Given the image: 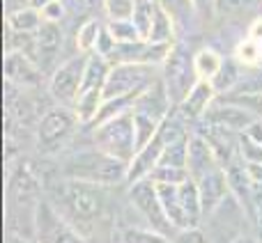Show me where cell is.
Listing matches in <instances>:
<instances>
[{
    "mask_svg": "<svg viewBox=\"0 0 262 243\" xmlns=\"http://www.w3.org/2000/svg\"><path fill=\"white\" fill-rule=\"evenodd\" d=\"M120 243H172V236L163 234L159 230H152L147 225H127L118 230Z\"/></svg>",
    "mask_w": 262,
    "mask_h": 243,
    "instance_id": "obj_22",
    "label": "cell"
},
{
    "mask_svg": "<svg viewBox=\"0 0 262 243\" xmlns=\"http://www.w3.org/2000/svg\"><path fill=\"white\" fill-rule=\"evenodd\" d=\"M58 175L62 179H76L115 188L129 179V165L97 149L95 144H88V147H76L64 154L58 165Z\"/></svg>",
    "mask_w": 262,
    "mask_h": 243,
    "instance_id": "obj_2",
    "label": "cell"
},
{
    "mask_svg": "<svg viewBox=\"0 0 262 243\" xmlns=\"http://www.w3.org/2000/svg\"><path fill=\"white\" fill-rule=\"evenodd\" d=\"M41 14H44L46 21H55V23H60L64 16H67V9H64V3H62V0H58V3L49 5L46 9H41Z\"/></svg>",
    "mask_w": 262,
    "mask_h": 243,
    "instance_id": "obj_31",
    "label": "cell"
},
{
    "mask_svg": "<svg viewBox=\"0 0 262 243\" xmlns=\"http://www.w3.org/2000/svg\"><path fill=\"white\" fill-rule=\"evenodd\" d=\"M32 239L39 243H90L46 198H41L35 207Z\"/></svg>",
    "mask_w": 262,
    "mask_h": 243,
    "instance_id": "obj_7",
    "label": "cell"
},
{
    "mask_svg": "<svg viewBox=\"0 0 262 243\" xmlns=\"http://www.w3.org/2000/svg\"><path fill=\"white\" fill-rule=\"evenodd\" d=\"M230 243H262L258 236H251V234H239L237 239H232Z\"/></svg>",
    "mask_w": 262,
    "mask_h": 243,
    "instance_id": "obj_35",
    "label": "cell"
},
{
    "mask_svg": "<svg viewBox=\"0 0 262 243\" xmlns=\"http://www.w3.org/2000/svg\"><path fill=\"white\" fill-rule=\"evenodd\" d=\"M172 46L175 44H157V41H149V39H138V41H129V44H118L108 60H111V64L129 62V64H154V67H163Z\"/></svg>",
    "mask_w": 262,
    "mask_h": 243,
    "instance_id": "obj_11",
    "label": "cell"
},
{
    "mask_svg": "<svg viewBox=\"0 0 262 243\" xmlns=\"http://www.w3.org/2000/svg\"><path fill=\"white\" fill-rule=\"evenodd\" d=\"M216 99H219V94H216L212 83L198 81L193 87H191L189 94L184 96V101L177 106V110H180V115L189 121V124H198V121L207 115V110L212 108V104Z\"/></svg>",
    "mask_w": 262,
    "mask_h": 243,
    "instance_id": "obj_15",
    "label": "cell"
},
{
    "mask_svg": "<svg viewBox=\"0 0 262 243\" xmlns=\"http://www.w3.org/2000/svg\"><path fill=\"white\" fill-rule=\"evenodd\" d=\"M191 5H193L195 16H198L200 21H212V18H216L219 0H191Z\"/></svg>",
    "mask_w": 262,
    "mask_h": 243,
    "instance_id": "obj_30",
    "label": "cell"
},
{
    "mask_svg": "<svg viewBox=\"0 0 262 243\" xmlns=\"http://www.w3.org/2000/svg\"><path fill=\"white\" fill-rule=\"evenodd\" d=\"M149 41H157V44H177V23L172 21V16L166 12V9L159 5L157 16L152 21V28H149Z\"/></svg>",
    "mask_w": 262,
    "mask_h": 243,
    "instance_id": "obj_21",
    "label": "cell"
},
{
    "mask_svg": "<svg viewBox=\"0 0 262 243\" xmlns=\"http://www.w3.org/2000/svg\"><path fill=\"white\" fill-rule=\"evenodd\" d=\"M9 243H39L32 236H16V234H9Z\"/></svg>",
    "mask_w": 262,
    "mask_h": 243,
    "instance_id": "obj_37",
    "label": "cell"
},
{
    "mask_svg": "<svg viewBox=\"0 0 262 243\" xmlns=\"http://www.w3.org/2000/svg\"><path fill=\"white\" fill-rule=\"evenodd\" d=\"M235 60L244 69L262 67V44L251 39V37H244V39L237 41V46H235Z\"/></svg>",
    "mask_w": 262,
    "mask_h": 243,
    "instance_id": "obj_23",
    "label": "cell"
},
{
    "mask_svg": "<svg viewBox=\"0 0 262 243\" xmlns=\"http://www.w3.org/2000/svg\"><path fill=\"white\" fill-rule=\"evenodd\" d=\"M198 184L200 200H203V213L205 218H209L228 198H230V181H228L226 167H216V170L207 172V175L193 179Z\"/></svg>",
    "mask_w": 262,
    "mask_h": 243,
    "instance_id": "obj_14",
    "label": "cell"
},
{
    "mask_svg": "<svg viewBox=\"0 0 262 243\" xmlns=\"http://www.w3.org/2000/svg\"><path fill=\"white\" fill-rule=\"evenodd\" d=\"M64 48V30L60 23L46 21L35 32V41H32V55L30 58L37 62V67L44 71V76H51L55 69L60 67V55Z\"/></svg>",
    "mask_w": 262,
    "mask_h": 243,
    "instance_id": "obj_10",
    "label": "cell"
},
{
    "mask_svg": "<svg viewBox=\"0 0 262 243\" xmlns=\"http://www.w3.org/2000/svg\"><path fill=\"white\" fill-rule=\"evenodd\" d=\"M49 193L51 195H46V200L90 243L111 236L115 230L120 209L113 198V186L58 177L55 184H51Z\"/></svg>",
    "mask_w": 262,
    "mask_h": 243,
    "instance_id": "obj_1",
    "label": "cell"
},
{
    "mask_svg": "<svg viewBox=\"0 0 262 243\" xmlns=\"http://www.w3.org/2000/svg\"><path fill=\"white\" fill-rule=\"evenodd\" d=\"M258 119L260 117H255L251 110H246V108H242V106L219 96V99L212 104V108L207 110V115H205L200 121H209V124H214V126H221V129H226V131H232V133H244V131Z\"/></svg>",
    "mask_w": 262,
    "mask_h": 243,
    "instance_id": "obj_13",
    "label": "cell"
},
{
    "mask_svg": "<svg viewBox=\"0 0 262 243\" xmlns=\"http://www.w3.org/2000/svg\"><path fill=\"white\" fill-rule=\"evenodd\" d=\"M260 0H219L216 16H239L258 5Z\"/></svg>",
    "mask_w": 262,
    "mask_h": 243,
    "instance_id": "obj_28",
    "label": "cell"
},
{
    "mask_svg": "<svg viewBox=\"0 0 262 243\" xmlns=\"http://www.w3.org/2000/svg\"><path fill=\"white\" fill-rule=\"evenodd\" d=\"M83 121L78 119V115L74 113V108H67V106H58L53 104L51 108H46L44 113L39 115L35 126V138H37V147L41 152H60L64 144L69 142L76 129Z\"/></svg>",
    "mask_w": 262,
    "mask_h": 243,
    "instance_id": "obj_4",
    "label": "cell"
},
{
    "mask_svg": "<svg viewBox=\"0 0 262 243\" xmlns=\"http://www.w3.org/2000/svg\"><path fill=\"white\" fill-rule=\"evenodd\" d=\"M9 3H12V0H7V5H9ZM28 5H30V0H28Z\"/></svg>",
    "mask_w": 262,
    "mask_h": 243,
    "instance_id": "obj_38",
    "label": "cell"
},
{
    "mask_svg": "<svg viewBox=\"0 0 262 243\" xmlns=\"http://www.w3.org/2000/svg\"><path fill=\"white\" fill-rule=\"evenodd\" d=\"M193 133V131H191ZM191 133L180 135V138L170 140V142L163 144V154H161V161L159 165H166V167H184L189 170V140Z\"/></svg>",
    "mask_w": 262,
    "mask_h": 243,
    "instance_id": "obj_20",
    "label": "cell"
},
{
    "mask_svg": "<svg viewBox=\"0 0 262 243\" xmlns=\"http://www.w3.org/2000/svg\"><path fill=\"white\" fill-rule=\"evenodd\" d=\"M159 78H161V67H154V64H113L104 87V99L140 96Z\"/></svg>",
    "mask_w": 262,
    "mask_h": 243,
    "instance_id": "obj_5",
    "label": "cell"
},
{
    "mask_svg": "<svg viewBox=\"0 0 262 243\" xmlns=\"http://www.w3.org/2000/svg\"><path fill=\"white\" fill-rule=\"evenodd\" d=\"M5 78L9 87L18 90H35L44 85V71L21 51H5Z\"/></svg>",
    "mask_w": 262,
    "mask_h": 243,
    "instance_id": "obj_12",
    "label": "cell"
},
{
    "mask_svg": "<svg viewBox=\"0 0 262 243\" xmlns=\"http://www.w3.org/2000/svg\"><path fill=\"white\" fill-rule=\"evenodd\" d=\"M244 170H246V175H249V179L262 188V165L260 163H244Z\"/></svg>",
    "mask_w": 262,
    "mask_h": 243,
    "instance_id": "obj_32",
    "label": "cell"
},
{
    "mask_svg": "<svg viewBox=\"0 0 262 243\" xmlns=\"http://www.w3.org/2000/svg\"><path fill=\"white\" fill-rule=\"evenodd\" d=\"M90 138L92 144L108 156L118 158V161L131 165L136 152H138V142H136V126H134V115L124 113L118 117L104 119L99 124L90 126Z\"/></svg>",
    "mask_w": 262,
    "mask_h": 243,
    "instance_id": "obj_3",
    "label": "cell"
},
{
    "mask_svg": "<svg viewBox=\"0 0 262 243\" xmlns=\"http://www.w3.org/2000/svg\"><path fill=\"white\" fill-rule=\"evenodd\" d=\"M106 26H101L97 18H88L85 23H81L74 35V46H76V53L81 55H95L97 53V44L101 39V32Z\"/></svg>",
    "mask_w": 262,
    "mask_h": 243,
    "instance_id": "obj_18",
    "label": "cell"
},
{
    "mask_svg": "<svg viewBox=\"0 0 262 243\" xmlns=\"http://www.w3.org/2000/svg\"><path fill=\"white\" fill-rule=\"evenodd\" d=\"M226 58L221 55V51L212 48V46H205V48L195 51L193 53V69L198 74V81H209L219 76V71L223 69Z\"/></svg>",
    "mask_w": 262,
    "mask_h": 243,
    "instance_id": "obj_17",
    "label": "cell"
},
{
    "mask_svg": "<svg viewBox=\"0 0 262 243\" xmlns=\"http://www.w3.org/2000/svg\"><path fill=\"white\" fill-rule=\"evenodd\" d=\"M172 243H214V239H212V232L209 230L195 225V227L177 230L175 234H172Z\"/></svg>",
    "mask_w": 262,
    "mask_h": 243,
    "instance_id": "obj_27",
    "label": "cell"
},
{
    "mask_svg": "<svg viewBox=\"0 0 262 243\" xmlns=\"http://www.w3.org/2000/svg\"><path fill=\"white\" fill-rule=\"evenodd\" d=\"M127 195H129V207L140 216L143 225L163 232V234H168V236L175 234V227L170 225L166 211H163L161 198H159V188L152 179L131 181Z\"/></svg>",
    "mask_w": 262,
    "mask_h": 243,
    "instance_id": "obj_6",
    "label": "cell"
},
{
    "mask_svg": "<svg viewBox=\"0 0 262 243\" xmlns=\"http://www.w3.org/2000/svg\"><path fill=\"white\" fill-rule=\"evenodd\" d=\"M106 30L111 32V37L115 39V44H129V41L143 39L138 32V28L134 26V21H108Z\"/></svg>",
    "mask_w": 262,
    "mask_h": 243,
    "instance_id": "obj_25",
    "label": "cell"
},
{
    "mask_svg": "<svg viewBox=\"0 0 262 243\" xmlns=\"http://www.w3.org/2000/svg\"><path fill=\"white\" fill-rule=\"evenodd\" d=\"M53 3H58V0H30V7H35V9H46L49 5H53Z\"/></svg>",
    "mask_w": 262,
    "mask_h": 243,
    "instance_id": "obj_36",
    "label": "cell"
},
{
    "mask_svg": "<svg viewBox=\"0 0 262 243\" xmlns=\"http://www.w3.org/2000/svg\"><path fill=\"white\" fill-rule=\"evenodd\" d=\"M239 161L242 163H260L262 165V144L249 140L244 133L239 135Z\"/></svg>",
    "mask_w": 262,
    "mask_h": 243,
    "instance_id": "obj_29",
    "label": "cell"
},
{
    "mask_svg": "<svg viewBox=\"0 0 262 243\" xmlns=\"http://www.w3.org/2000/svg\"><path fill=\"white\" fill-rule=\"evenodd\" d=\"M41 23H44V14L30 5L7 12V28L14 32H37Z\"/></svg>",
    "mask_w": 262,
    "mask_h": 243,
    "instance_id": "obj_19",
    "label": "cell"
},
{
    "mask_svg": "<svg viewBox=\"0 0 262 243\" xmlns=\"http://www.w3.org/2000/svg\"><path fill=\"white\" fill-rule=\"evenodd\" d=\"M161 78L168 94H170L172 106L177 108L184 101V96L191 92V87L198 83V74L193 69V53H189L186 46L182 48L180 44H175L161 67Z\"/></svg>",
    "mask_w": 262,
    "mask_h": 243,
    "instance_id": "obj_9",
    "label": "cell"
},
{
    "mask_svg": "<svg viewBox=\"0 0 262 243\" xmlns=\"http://www.w3.org/2000/svg\"><path fill=\"white\" fill-rule=\"evenodd\" d=\"M108 21H131L136 9V0H101Z\"/></svg>",
    "mask_w": 262,
    "mask_h": 243,
    "instance_id": "obj_26",
    "label": "cell"
},
{
    "mask_svg": "<svg viewBox=\"0 0 262 243\" xmlns=\"http://www.w3.org/2000/svg\"><path fill=\"white\" fill-rule=\"evenodd\" d=\"M189 175L191 179H198V177L207 175V172L216 170V167H223L221 161H219L216 152L214 147L207 142V138L193 131L191 133V140H189Z\"/></svg>",
    "mask_w": 262,
    "mask_h": 243,
    "instance_id": "obj_16",
    "label": "cell"
},
{
    "mask_svg": "<svg viewBox=\"0 0 262 243\" xmlns=\"http://www.w3.org/2000/svg\"><path fill=\"white\" fill-rule=\"evenodd\" d=\"M244 135H246V138H249V140H253V142L262 144V119L253 121V124H251L249 129L244 131Z\"/></svg>",
    "mask_w": 262,
    "mask_h": 243,
    "instance_id": "obj_33",
    "label": "cell"
},
{
    "mask_svg": "<svg viewBox=\"0 0 262 243\" xmlns=\"http://www.w3.org/2000/svg\"><path fill=\"white\" fill-rule=\"evenodd\" d=\"M246 37H251V39H255V41H260V44H262V16L255 18V21L249 26V32H246Z\"/></svg>",
    "mask_w": 262,
    "mask_h": 243,
    "instance_id": "obj_34",
    "label": "cell"
},
{
    "mask_svg": "<svg viewBox=\"0 0 262 243\" xmlns=\"http://www.w3.org/2000/svg\"><path fill=\"white\" fill-rule=\"evenodd\" d=\"M157 9H159V0H136V9H134L131 21L138 28L143 39H147L152 21H154V16H157Z\"/></svg>",
    "mask_w": 262,
    "mask_h": 243,
    "instance_id": "obj_24",
    "label": "cell"
},
{
    "mask_svg": "<svg viewBox=\"0 0 262 243\" xmlns=\"http://www.w3.org/2000/svg\"><path fill=\"white\" fill-rule=\"evenodd\" d=\"M88 58L90 55H81V53L72 55V58L62 60V64L46 78V92H49L53 104L74 108L76 96L83 85V74H85Z\"/></svg>",
    "mask_w": 262,
    "mask_h": 243,
    "instance_id": "obj_8",
    "label": "cell"
}]
</instances>
